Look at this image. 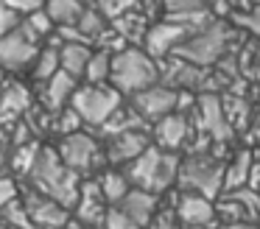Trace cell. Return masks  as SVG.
<instances>
[{"label": "cell", "mask_w": 260, "mask_h": 229, "mask_svg": "<svg viewBox=\"0 0 260 229\" xmlns=\"http://www.w3.org/2000/svg\"><path fill=\"white\" fill-rule=\"evenodd\" d=\"M28 179H31V184H34V190L51 195L53 201H59V204L68 207V210H73V207L79 204V195H81L79 173L64 165L59 151L42 148L34 171L28 173Z\"/></svg>", "instance_id": "cell-1"}, {"label": "cell", "mask_w": 260, "mask_h": 229, "mask_svg": "<svg viewBox=\"0 0 260 229\" xmlns=\"http://www.w3.org/2000/svg\"><path fill=\"white\" fill-rule=\"evenodd\" d=\"M193 134H196V126H193L190 112H179V109L165 115L162 120H157L151 126L154 145H159L162 151H174V154L182 148H187Z\"/></svg>", "instance_id": "cell-9"}, {"label": "cell", "mask_w": 260, "mask_h": 229, "mask_svg": "<svg viewBox=\"0 0 260 229\" xmlns=\"http://www.w3.org/2000/svg\"><path fill=\"white\" fill-rule=\"evenodd\" d=\"M210 0H162V11L165 14H182V11H196V9H207Z\"/></svg>", "instance_id": "cell-35"}, {"label": "cell", "mask_w": 260, "mask_h": 229, "mask_svg": "<svg viewBox=\"0 0 260 229\" xmlns=\"http://www.w3.org/2000/svg\"><path fill=\"white\" fill-rule=\"evenodd\" d=\"M62 70V59H59V45H51V48H42L40 56L34 59V78L37 81H48L51 76Z\"/></svg>", "instance_id": "cell-28"}, {"label": "cell", "mask_w": 260, "mask_h": 229, "mask_svg": "<svg viewBox=\"0 0 260 229\" xmlns=\"http://www.w3.org/2000/svg\"><path fill=\"white\" fill-rule=\"evenodd\" d=\"M76 89H79V78L70 76L68 70H59L56 76H51L45 81V106H48V112L53 115V112L64 109V106L73 101Z\"/></svg>", "instance_id": "cell-17"}, {"label": "cell", "mask_w": 260, "mask_h": 229, "mask_svg": "<svg viewBox=\"0 0 260 229\" xmlns=\"http://www.w3.org/2000/svg\"><path fill=\"white\" fill-rule=\"evenodd\" d=\"M174 210L179 218V226H218V212H215V199H207L193 190H179L174 199Z\"/></svg>", "instance_id": "cell-11"}, {"label": "cell", "mask_w": 260, "mask_h": 229, "mask_svg": "<svg viewBox=\"0 0 260 229\" xmlns=\"http://www.w3.org/2000/svg\"><path fill=\"white\" fill-rule=\"evenodd\" d=\"M224 112H226V120L235 132H246L249 120H252V104H249L246 95H235V92H224Z\"/></svg>", "instance_id": "cell-23"}, {"label": "cell", "mask_w": 260, "mask_h": 229, "mask_svg": "<svg viewBox=\"0 0 260 229\" xmlns=\"http://www.w3.org/2000/svg\"><path fill=\"white\" fill-rule=\"evenodd\" d=\"M187 37H190L187 28H182L179 22L159 20L148 28L146 39H143V50H146L148 56H154L157 61H162V59H168V56H174L176 48H179Z\"/></svg>", "instance_id": "cell-13"}, {"label": "cell", "mask_w": 260, "mask_h": 229, "mask_svg": "<svg viewBox=\"0 0 260 229\" xmlns=\"http://www.w3.org/2000/svg\"><path fill=\"white\" fill-rule=\"evenodd\" d=\"M81 115L73 109V106H64V109L53 112V128H56L59 134H73V132H81Z\"/></svg>", "instance_id": "cell-31"}, {"label": "cell", "mask_w": 260, "mask_h": 229, "mask_svg": "<svg viewBox=\"0 0 260 229\" xmlns=\"http://www.w3.org/2000/svg\"><path fill=\"white\" fill-rule=\"evenodd\" d=\"M23 28L25 34H28L31 39H37V42H40V37H48V34L53 31V20H51V14H48V11H31L28 17H25L23 20Z\"/></svg>", "instance_id": "cell-30"}, {"label": "cell", "mask_w": 260, "mask_h": 229, "mask_svg": "<svg viewBox=\"0 0 260 229\" xmlns=\"http://www.w3.org/2000/svg\"><path fill=\"white\" fill-rule=\"evenodd\" d=\"M187 229H215V226H187Z\"/></svg>", "instance_id": "cell-43"}, {"label": "cell", "mask_w": 260, "mask_h": 229, "mask_svg": "<svg viewBox=\"0 0 260 229\" xmlns=\"http://www.w3.org/2000/svg\"><path fill=\"white\" fill-rule=\"evenodd\" d=\"M0 3L14 9V11H20V14H31V11H40L42 6H45V0H0Z\"/></svg>", "instance_id": "cell-38"}, {"label": "cell", "mask_w": 260, "mask_h": 229, "mask_svg": "<svg viewBox=\"0 0 260 229\" xmlns=\"http://www.w3.org/2000/svg\"><path fill=\"white\" fill-rule=\"evenodd\" d=\"M40 143H23V145H17V151H14V156H12V168L17 173H25L28 176L31 171H34V165H37V159H40Z\"/></svg>", "instance_id": "cell-29"}, {"label": "cell", "mask_w": 260, "mask_h": 229, "mask_svg": "<svg viewBox=\"0 0 260 229\" xmlns=\"http://www.w3.org/2000/svg\"><path fill=\"white\" fill-rule=\"evenodd\" d=\"M6 168H9V165H6V159L0 156V176H6Z\"/></svg>", "instance_id": "cell-41"}, {"label": "cell", "mask_w": 260, "mask_h": 229, "mask_svg": "<svg viewBox=\"0 0 260 229\" xmlns=\"http://www.w3.org/2000/svg\"><path fill=\"white\" fill-rule=\"evenodd\" d=\"M90 45L87 42H64L59 45V59H62V70H68L70 76L76 78H84L87 64H90Z\"/></svg>", "instance_id": "cell-21"}, {"label": "cell", "mask_w": 260, "mask_h": 229, "mask_svg": "<svg viewBox=\"0 0 260 229\" xmlns=\"http://www.w3.org/2000/svg\"><path fill=\"white\" fill-rule=\"evenodd\" d=\"M254 151L249 148H241L235 151L230 162H226V173H224V190H241L249 184V173H252V165H254Z\"/></svg>", "instance_id": "cell-19"}, {"label": "cell", "mask_w": 260, "mask_h": 229, "mask_svg": "<svg viewBox=\"0 0 260 229\" xmlns=\"http://www.w3.org/2000/svg\"><path fill=\"white\" fill-rule=\"evenodd\" d=\"M132 104H135V109L143 115V120H146L148 126H154V123L162 120L165 115L176 112V106H179V89L157 81V84H151V87H146L143 92L132 95Z\"/></svg>", "instance_id": "cell-10"}, {"label": "cell", "mask_w": 260, "mask_h": 229, "mask_svg": "<svg viewBox=\"0 0 260 229\" xmlns=\"http://www.w3.org/2000/svg\"><path fill=\"white\" fill-rule=\"evenodd\" d=\"M76 25H79V31L84 34L87 42H98V39L109 31V25H112V22H109L101 11H98V6H90V9H84V14H81V20L76 22Z\"/></svg>", "instance_id": "cell-27"}, {"label": "cell", "mask_w": 260, "mask_h": 229, "mask_svg": "<svg viewBox=\"0 0 260 229\" xmlns=\"http://www.w3.org/2000/svg\"><path fill=\"white\" fill-rule=\"evenodd\" d=\"M179 165H182L179 154L162 151L159 145L151 143L135 162H129L123 171H126V176H129L132 187H143V190H151V193L162 195L176 184V179H179Z\"/></svg>", "instance_id": "cell-2"}, {"label": "cell", "mask_w": 260, "mask_h": 229, "mask_svg": "<svg viewBox=\"0 0 260 229\" xmlns=\"http://www.w3.org/2000/svg\"><path fill=\"white\" fill-rule=\"evenodd\" d=\"M3 89H6V76H3V70H0V95H3Z\"/></svg>", "instance_id": "cell-42"}, {"label": "cell", "mask_w": 260, "mask_h": 229, "mask_svg": "<svg viewBox=\"0 0 260 229\" xmlns=\"http://www.w3.org/2000/svg\"><path fill=\"white\" fill-rule=\"evenodd\" d=\"M98 184H101V193L107 199V204H120L126 199V193L132 190V182L126 176V171H118V168H109L98 176Z\"/></svg>", "instance_id": "cell-24"}, {"label": "cell", "mask_w": 260, "mask_h": 229, "mask_svg": "<svg viewBox=\"0 0 260 229\" xmlns=\"http://www.w3.org/2000/svg\"><path fill=\"white\" fill-rule=\"evenodd\" d=\"M115 89L123 95H137L146 87L159 81V61L148 56L140 48H123L112 56V76H109Z\"/></svg>", "instance_id": "cell-4"}, {"label": "cell", "mask_w": 260, "mask_h": 229, "mask_svg": "<svg viewBox=\"0 0 260 229\" xmlns=\"http://www.w3.org/2000/svg\"><path fill=\"white\" fill-rule=\"evenodd\" d=\"M37 56H40V42L31 39L23 28L0 37V70H23L34 64Z\"/></svg>", "instance_id": "cell-12"}, {"label": "cell", "mask_w": 260, "mask_h": 229, "mask_svg": "<svg viewBox=\"0 0 260 229\" xmlns=\"http://www.w3.org/2000/svg\"><path fill=\"white\" fill-rule=\"evenodd\" d=\"M193 126L199 132H204L213 143H232L235 137V128L230 126L224 112V98L218 92H202L196 98V106L190 109Z\"/></svg>", "instance_id": "cell-7"}, {"label": "cell", "mask_w": 260, "mask_h": 229, "mask_svg": "<svg viewBox=\"0 0 260 229\" xmlns=\"http://www.w3.org/2000/svg\"><path fill=\"white\" fill-rule=\"evenodd\" d=\"M87 6L81 0H45V11L56 25H76Z\"/></svg>", "instance_id": "cell-25"}, {"label": "cell", "mask_w": 260, "mask_h": 229, "mask_svg": "<svg viewBox=\"0 0 260 229\" xmlns=\"http://www.w3.org/2000/svg\"><path fill=\"white\" fill-rule=\"evenodd\" d=\"M87 229H98V226H87Z\"/></svg>", "instance_id": "cell-46"}, {"label": "cell", "mask_w": 260, "mask_h": 229, "mask_svg": "<svg viewBox=\"0 0 260 229\" xmlns=\"http://www.w3.org/2000/svg\"><path fill=\"white\" fill-rule=\"evenodd\" d=\"M59 156L64 159V165L73 168L76 173H90L95 168H101V162H107V151H101V145L95 143V137L84 132L64 134L59 143Z\"/></svg>", "instance_id": "cell-8"}, {"label": "cell", "mask_w": 260, "mask_h": 229, "mask_svg": "<svg viewBox=\"0 0 260 229\" xmlns=\"http://www.w3.org/2000/svg\"><path fill=\"white\" fill-rule=\"evenodd\" d=\"M25 210L40 229H64V223H68V207H62L40 190L25 195Z\"/></svg>", "instance_id": "cell-15"}, {"label": "cell", "mask_w": 260, "mask_h": 229, "mask_svg": "<svg viewBox=\"0 0 260 229\" xmlns=\"http://www.w3.org/2000/svg\"><path fill=\"white\" fill-rule=\"evenodd\" d=\"M101 229H140L118 204H109L107 215H104V226Z\"/></svg>", "instance_id": "cell-34"}, {"label": "cell", "mask_w": 260, "mask_h": 229, "mask_svg": "<svg viewBox=\"0 0 260 229\" xmlns=\"http://www.w3.org/2000/svg\"><path fill=\"white\" fill-rule=\"evenodd\" d=\"M151 145V137H148L146 128H135V132H123V134H115V137L107 140V162L109 165H129L135 162L143 151Z\"/></svg>", "instance_id": "cell-14"}, {"label": "cell", "mask_w": 260, "mask_h": 229, "mask_svg": "<svg viewBox=\"0 0 260 229\" xmlns=\"http://www.w3.org/2000/svg\"><path fill=\"white\" fill-rule=\"evenodd\" d=\"M140 3H143V0H95L98 11H101V14L107 17L109 22H112L115 17L132 11V9H140Z\"/></svg>", "instance_id": "cell-32"}, {"label": "cell", "mask_w": 260, "mask_h": 229, "mask_svg": "<svg viewBox=\"0 0 260 229\" xmlns=\"http://www.w3.org/2000/svg\"><path fill=\"white\" fill-rule=\"evenodd\" d=\"M176 229H185V226H176Z\"/></svg>", "instance_id": "cell-47"}, {"label": "cell", "mask_w": 260, "mask_h": 229, "mask_svg": "<svg viewBox=\"0 0 260 229\" xmlns=\"http://www.w3.org/2000/svg\"><path fill=\"white\" fill-rule=\"evenodd\" d=\"M232 25L226 20H215L213 25H207L204 31L199 34H190L185 42L176 48L174 56L185 61H193L199 67H215L221 59L226 56L230 50V42H232Z\"/></svg>", "instance_id": "cell-5"}, {"label": "cell", "mask_w": 260, "mask_h": 229, "mask_svg": "<svg viewBox=\"0 0 260 229\" xmlns=\"http://www.w3.org/2000/svg\"><path fill=\"white\" fill-rule=\"evenodd\" d=\"M31 109V92L23 84H6L0 95V123H14Z\"/></svg>", "instance_id": "cell-18"}, {"label": "cell", "mask_w": 260, "mask_h": 229, "mask_svg": "<svg viewBox=\"0 0 260 229\" xmlns=\"http://www.w3.org/2000/svg\"><path fill=\"white\" fill-rule=\"evenodd\" d=\"M135 128H148V123L143 120V115L135 109V104H120L115 109V115L109 117L107 123L101 126V134L104 137H115V134H123V132H135Z\"/></svg>", "instance_id": "cell-20"}, {"label": "cell", "mask_w": 260, "mask_h": 229, "mask_svg": "<svg viewBox=\"0 0 260 229\" xmlns=\"http://www.w3.org/2000/svg\"><path fill=\"white\" fill-rule=\"evenodd\" d=\"M118 207L140 229H146L148 223H151V218L157 215V210H159V195L151 193V190H143V187H132L129 193H126V199L120 201Z\"/></svg>", "instance_id": "cell-16"}, {"label": "cell", "mask_w": 260, "mask_h": 229, "mask_svg": "<svg viewBox=\"0 0 260 229\" xmlns=\"http://www.w3.org/2000/svg\"><path fill=\"white\" fill-rule=\"evenodd\" d=\"M123 104V92L115 87H107V84H87V87H79L70 101L76 112L81 115V120L87 126H98L101 128L109 117L115 115V109Z\"/></svg>", "instance_id": "cell-6"}, {"label": "cell", "mask_w": 260, "mask_h": 229, "mask_svg": "<svg viewBox=\"0 0 260 229\" xmlns=\"http://www.w3.org/2000/svg\"><path fill=\"white\" fill-rule=\"evenodd\" d=\"M224 173H226V159L210 145L204 154H185L179 165V190H193L207 199H218L224 193Z\"/></svg>", "instance_id": "cell-3"}, {"label": "cell", "mask_w": 260, "mask_h": 229, "mask_svg": "<svg viewBox=\"0 0 260 229\" xmlns=\"http://www.w3.org/2000/svg\"><path fill=\"white\" fill-rule=\"evenodd\" d=\"M23 25V20H20V11L9 9V6L0 3V37H6V34L17 31V28Z\"/></svg>", "instance_id": "cell-36"}, {"label": "cell", "mask_w": 260, "mask_h": 229, "mask_svg": "<svg viewBox=\"0 0 260 229\" xmlns=\"http://www.w3.org/2000/svg\"><path fill=\"white\" fill-rule=\"evenodd\" d=\"M232 22H235L238 28H243L246 34H252V37L260 39V3L252 6V9H246V11H235V14H232Z\"/></svg>", "instance_id": "cell-33"}, {"label": "cell", "mask_w": 260, "mask_h": 229, "mask_svg": "<svg viewBox=\"0 0 260 229\" xmlns=\"http://www.w3.org/2000/svg\"><path fill=\"white\" fill-rule=\"evenodd\" d=\"M12 201H17V184L12 176H0V210L9 207Z\"/></svg>", "instance_id": "cell-37"}, {"label": "cell", "mask_w": 260, "mask_h": 229, "mask_svg": "<svg viewBox=\"0 0 260 229\" xmlns=\"http://www.w3.org/2000/svg\"><path fill=\"white\" fill-rule=\"evenodd\" d=\"M243 137H246L249 145H260V109L252 115V120H249V128H246V134H243Z\"/></svg>", "instance_id": "cell-39"}, {"label": "cell", "mask_w": 260, "mask_h": 229, "mask_svg": "<svg viewBox=\"0 0 260 229\" xmlns=\"http://www.w3.org/2000/svg\"><path fill=\"white\" fill-rule=\"evenodd\" d=\"M112 56L115 53L107 48L92 50L90 64H87V73H84L87 84H107L109 81V76H112Z\"/></svg>", "instance_id": "cell-26"}, {"label": "cell", "mask_w": 260, "mask_h": 229, "mask_svg": "<svg viewBox=\"0 0 260 229\" xmlns=\"http://www.w3.org/2000/svg\"><path fill=\"white\" fill-rule=\"evenodd\" d=\"M230 229H260V223H230Z\"/></svg>", "instance_id": "cell-40"}, {"label": "cell", "mask_w": 260, "mask_h": 229, "mask_svg": "<svg viewBox=\"0 0 260 229\" xmlns=\"http://www.w3.org/2000/svg\"><path fill=\"white\" fill-rule=\"evenodd\" d=\"M215 229H230V223H218V226H215Z\"/></svg>", "instance_id": "cell-44"}, {"label": "cell", "mask_w": 260, "mask_h": 229, "mask_svg": "<svg viewBox=\"0 0 260 229\" xmlns=\"http://www.w3.org/2000/svg\"><path fill=\"white\" fill-rule=\"evenodd\" d=\"M112 28L126 39V42H143L151 25H148V17L143 14L140 9H132V11H126V14L115 17V20H112Z\"/></svg>", "instance_id": "cell-22"}, {"label": "cell", "mask_w": 260, "mask_h": 229, "mask_svg": "<svg viewBox=\"0 0 260 229\" xmlns=\"http://www.w3.org/2000/svg\"><path fill=\"white\" fill-rule=\"evenodd\" d=\"M0 229H12V226H9V223H6V226H0Z\"/></svg>", "instance_id": "cell-45"}]
</instances>
